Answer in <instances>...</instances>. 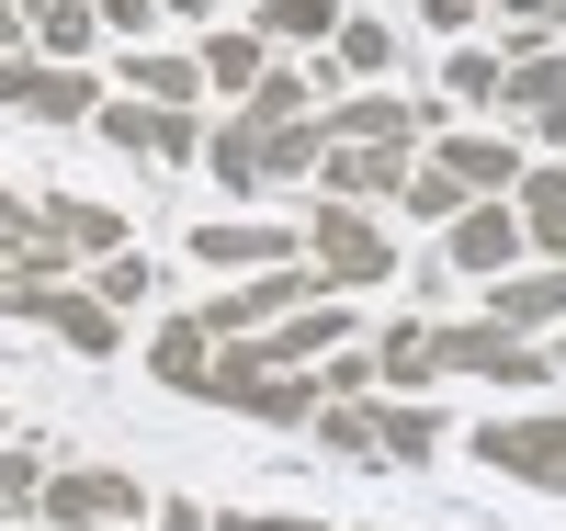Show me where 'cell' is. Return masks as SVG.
<instances>
[{
	"label": "cell",
	"mask_w": 566,
	"mask_h": 531,
	"mask_svg": "<svg viewBox=\"0 0 566 531\" xmlns=\"http://www.w3.org/2000/svg\"><path fill=\"white\" fill-rule=\"evenodd\" d=\"M205 159H216L227 192H250V181H306V170L328 159V125H317V114H306V125H250V114H239V125L205 136Z\"/></svg>",
	"instance_id": "cell-1"
},
{
	"label": "cell",
	"mask_w": 566,
	"mask_h": 531,
	"mask_svg": "<svg viewBox=\"0 0 566 531\" xmlns=\"http://www.w3.org/2000/svg\"><path fill=\"white\" fill-rule=\"evenodd\" d=\"M306 261H317V283H340V295H363V283H386V272H397L386 226H374L363 204H340V192L306 215Z\"/></svg>",
	"instance_id": "cell-2"
},
{
	"label": "cell",
	"mask_w": 566,
	"mask_h": 531,
	"mask_svg": "<svg viewBox=\"0 0 566 531\" xmlns=\"http://www.w3.org/2000/svg\"><path fill=\"white\" fill-rule=\"evenodd\" d=\"M431 362L442 373H488V384H510V396H533V384L555 373L544 340H522V328H499V317H476V328H442L431 317Z\"/></svg>",
	"instance_id": "cell-3"
},
{
	"label": "cell",
	"mask_w": 566,
	"mask_h": 531,
	"mask_svg": "<svg viewBox=\"0 0 566 531\" xmlns=\"http://www.w3.org/2000/svg\"><path fill=\"white\" fill-rule=\"evenodd\" d=\"M57 531H136V509H148V487L114 464H69V475H45V498H34Z\"/></svg>",
	"instance_id": "cell-4"
},
{
	"label": "cell",
	"mask_w": 566,
	"mask_h": 531,
	"mask_svg": "<svg viewBox=\"0 0 566 531\" xmlns=\"http://www.w3.org/2000/svg\"><path fill=\"white\" fill-rule=\"evenodd\" d=\"M91 125H103L125 159H205V125H193V103H148V91H125V103H103Z\"/></svg>",
	"instance_id": "cell-5"
},
{
	"label": "cell",
	"mask_w": 566,
	"mask_h": 531,
	"mask_svg": "<svg viewBox=\"0 0 566 531\" xmlns=\"http://www.w3.org/2000/svg\"><path fill=\"white\" fill-rule=\"evenodd\" d=\"M306 295H317V261H272V272H250V283H239V295H216V306H205V328H216V340H250V328L295 317Z\"/></svg>",
	"instance_id": "cell-6"
},
{
	"label": "cell",
	"mask_w": 566,
	"mask_h": 531,
	"mask_svg": "<svg viewBox=\"0 0 566 531\" xmlns=\"http://www.w3.org/2000/svg\"><path fill=\"white\" fill-rule=\"evenodd\" d=\"M442 249H453V272L499 283V272H522V249H533V237H522V215H510V192H476V204L453 215V237H442Z\"/></svg>",
	"instance_id": "cell-7"
},
{
	"label": "cell",
	"mask_w": 566,
	"mask_h": 531,
	"mask_svg": "<svg viewBox=\"0 0 566 531\" xmlns=\"http://www.w3.org/2000/svg\"><path fill=\"white\" fill-rule=\"evenodd\" d=\"M476 453H488L499 475H522V487H555V498H566V418H488Z\"/></svg>",
	"instance_id": "cell-8"
},
{
	"label": "cell",
	"mask_w": 566,
	"mask_h": 531,
	"mask_svg": "<svg viewBox=\"0 0 566 531\" xmlns=\"http://www.w3.org/2000/svg\"><path fill=\"white\" fill-rule=\"evenodd\" d=\"M317 125H328V148H408V136L431 125V114H419L408 91H340V103H328Z\"/></svg>",
	"instance_id": "cell-9"
},
{
	"label": "cell",
	"mask_w": 566,
	"mask_h": 531,
	"mask_svg": "<svg viewBox=\"0 0 566 531\" xmlns=\"http://www.w3.org/2000/svg\"><path fill=\"white\" fill-rule=\"evenodd\" d=\"M193 261H216V272H272V261H306V226L216 215V226H193Z\"/></svg>",
	"instance_id": "cell-10"
},
{
	"label": "cell",
	"mask_w": 566,
	"mask_h": 531,
	"mask_svg": "<svg viewBox=\"0 0 566 531\" xmlns=\"http://www.w3.org/2000/svg\"><path fill=\"white\" fill-rule=\"evenodd\" d=\"M340 340H352V317H340V306H295V317L250 328V362H261V373H306L317 351H340Z\"/></svg>",
	"instance_id": "cell-11"
},
{
	"label": "cell",
	"mask_w": 566,
	"mask_h": 531,
	"mask_svg": "<svg viewBox=\"0 0 566 531\" xmlns=\"http://www.w3.org/2000/svg\"><path fill=\"white\" fill-rule=\"evenodd\" d=\"M488 317H499V328H522V340L566 328V261H555V272H499V283H488Z\"/></svg>",
	"instance_id": "cell-12"
},
{
	"label": "cell",
	"mask_w": 566,
	"mask_h": 531,
	"mask_svg": "<svg viewBox=\"0 0 566 531\" xmlns=\"http://www.w3.org/2000/svg\"><path fill=\"white\" fill-rule=\"evenodd\" d=\"M499 103L522 114L533 136H566V57H555V45H533V57H510V79H499Z\"/></svg>",
	"instance_id": "cell-13"
},
{
	"label": "cell",
	"mask_w": 566,
	"mask_h": 531,
	"mask_svg": "<svg viewBox=\"0 0 566 531\" xmlns=\"http://www.w3.org/2000/svg\"><path fill=\"white\" fill-rule=\"evenodd\" d=\"M45 328H57L80 362H114V351H125V317L91 295V283H57V295H45Z\"/></svg>",
	"instance_id": "cell-14"
},
{
	"label": "cell",
	"mask_w": 566,
	"mask_h": 531,
	"mask_svg": "<svg viewBox=\"0 0 566 531\" xmlns=\"http://www.w3.org/2000/svg\"><path fill=\"white\" fill-rule=\"evenodd\" d=\"M45 237H57L69 261H114V249H125V215L91 204V192H57V204H45Z\"/></svg>",
	"instance_id": "cell-15"
},
{
	"label": "cell",
	"mask_w": 566,
	"mask_h": 531,
	"mask_svg": "<svg viewBox=\"0 0 566 531\" xmlns=\"http://www.w3.org/2000/svg\"><path fill=\"white\" fill-rule=\"evenodd\" d=\"M363 418H374V464H431L442 453V407H419V396H386Z\"/></svg>",
	"instance_id": "cell-16"
},
{
	"label": "cell",
	"mask_w": 566,
	"mask_h": 531,
	"mask_svg": "<svg viewBox=\"0 0 566 531\" xmlns=\"http://www.w3.org/2000/svg\"><path fill=\"white\" fill-rule=\"evenodd\" d=\"M317 181L340 192V204H386V192L408 181V148H328V159H317Z\"/></svg>",
	"instance_id": "cell-17"
},
{
	"label": "cell",
	"mask_w": 566,
	"mask_h": 531,
	"mask_svg": "<svg viewBox=\"0 0 566 531\" xmlns=\"http://www.w3.org/2000/svg\"><path fill=\"white\" fill-rule=\"evenodd\" d=\"M510 215H522V237L544 261H566V170H533L522 159V181H510Z\"/></svg>",
	"instance_id": "cell-18"
},
{
	"label": "cell",
	"mask_w": 566,
	"mask_h": 531,
	"mask_svg": "<svg viewBox=\"0 0 566 531\" xmlns=\"http://www.w3.org/2000/svg\"><path fill=\"white\" fill-rule=\"evenodd\" d=\"M431 170H453L464 192H510V181H522V148H510V136H442Z\"/></svg>",
	"instance_id": "cell-19"
},
{
	"label": "cell",
	"mask_w": 566,
	"mask_h": 531,
	"mask_svg": "<svg viewBox=\"0 0 566 531\" xmlns=\"http://www.w3.org/2000/svg\"><path fill=\"white\" fill-rule=\"evenodd\" d=\"M205 362H216V328H205V317H170L159 340H148V373L181 384V396H205Z\"/></svg>",
	"instance_id": "cell-20"
},
{
	"label": "cell",
	"mask_w": 566,
	"mask_h": 531,
	"mask_svg": "<svg viewBox=\"0 0 566 531\" xmlns=\"http://www.w3.org/2000/svg\"><path fill=\"white\" fill-rule=\"evenodd\" d=\"M272 68V34L261 23H227V34H205V91H239L250 103V79Z\"/></svg>",
	"instance_id": "cell-21"
},
{
	"label": "cell",
	"mask_w": 566,
	"mask_h": 531,
	"mask_svg": "<svg viewBox=\"0 0 566 531\" xmlns=\"http://www.w3.org/2000/svg\"><path fill=\"white\" fill-rule=\"evenodd\" d=\"M250 23L272 45H328V34H340V0H250Z\"/></svg>",
	"instance_id": "cell-22"
},
{
	"label": "cell",
	"mask_w": 566,
	"mask_h": 531,
	"mask_svg": "<svg viewBox=\"0 0 566 531\" xmlns=\"http://www.w3.org/2000/svg\"><path fill=\"white\" fill-rule=\"evenodd\" d=\"M125 91H148V103H193V91H205V57H159V45H136V57H125Z\"/></svg>",
	"instance_id": "cell-23"
},
{
	"label": "cell",
	"mask_w": 566,
	"mask_h": 531,
	"mask_svg": "<svg viewBox=\"0 0 566 531\" xmlns=\"http://www.w3.org/2000/svg\"><path fill=\"white\" fill-rule=\"evenodd\" d=\"M306 103H317V79H306V68H261L239 114H250V125H306Z\"/></svg>",
	"instance_id": "cell-24"
},
{
	"label": "cell",
	"mask_w": 566,
	"mask_h": 531,
	"mask_svg": "<svg viewBox=\"0 0 566 531\" xmlns=\"http://www.w3.org/2000/svg\"><path fill=\"white\" fill-rule=\"evenodd\" d=\"M91 34H103V12H91V0H45V12H34V57H69V68H80Z\"/></svg>",
	"instance_id": "cell-25"
},
{
	"label": "cell",
	"mask_w": 566,
	"mask_h": 531,
	"mask_svg": "<svg viewBox=\"0 0 566 531\" xmlns=\"http://www.w3.org/2000/svg\"><path fill=\"white\" fill-rule=\"evenodd\" d=\"M386 57H397V34H386V23H340V34H328V79H340V68H352V79H374ZM328 79H317V91H328Z\"/></svg>",
	"instance_id": "cell-26"
},
{
	"label": "cell",
	"mask_w": 566,
	"mask_h": 531,
	"mask_svg": "<svg viewBox=\"0 0 566 531\" xmlns=\"http://www.w3.org/2000/svg\"><path fill=\"white\" fill-rule=\"evenodd\" d=\"M397 204H408V215H419V226H453V215H464V204H476V192H464V181H453V170H408V181H397Z\"/></svg>",
	"instance_id": "cell-27"
},
{
	"label": "cell",
	"mask_w": 566,
	"mask_h": 531,
	"mask_svg": "<svg viewBox=\"0 0 566 531\" xmlns=\"http://www.w3.org/2000/svg\"><path fill=\"white\" fill-rule=\"evenodd\" d=\"M148 283H159V272L136 261V249H114V261H91V295H103L114 317H125V306H148Z\"/></svg>",
	"instance_id": "cell-28"
},
{
	"label": "cell",
	"mask_w": 566,
	"mask_h": 531,
	"mask_svg": "<svg viewBox=\"0 0 566 531\" xmlns=\"http://www.w3.org/2000/svg\"><path fill=\"white\" fill-rule=\"evenodd\" d=\"M499 79L510 57H488V45H453V68H442V91H464V103H499Z\"/></svg>",
	"instance_id": "cell-29"
},
{
	"label": "cell",
	"mask_w": 566,
	"mask_h": 531,
	"mask_svg": "<svg viewBox=\"0 0 566 531\" xmlns=\"http://www.w3.org/2000/svg\"><path fill=\"white\" fill-rule=\"evenodd\" d=\"M45 295H57V272H34V261H0V317H45Z\"/></svg>",
	"instance_id": "cell-30"
},
{
	"label": "cell",
	"mask_w": 566,
	"mask_h": 531,
	"mask_svg": "<svg viewBox=\"0 0 566 531\" xmlns=\"http://www.w3.org/2000/svg\"><path fill=\"white\" fill-rule=\"evenodd\" d=\"M45 498V464L34 453H0V509H34Z\"/></svg>",
	"instance_id": "cell-31"
},
{
	"label": "cell",
	"mask_w": 566,
	"mask_h": 531,
	"mask_svg": "<svg viewBox=\"0 0 566 531\" xmlns=\"http://www.w3.org/2000/svg\"><path fill=\"white\" fill-rule=\"evenodd\" d=\"M363 384H374V351H340V362H317V396H340V407H352Z\"/></svg>",
	"instance_id": "cell-32"
},
{
	"label": "cell",
	"mask_w": 566,
	"mask_h": 531,
	"mask_svg": "<svg viewBox=\"0 0 566 531\" xmlns=\"http://www.w3.org/2000/svg\"><path fill=\"white\" fill-rule=\"evenodd\" d=\"M0 249H45V215L23 204V192H0Z\"/></svg>",
	"instance_id": "cell-33"
},
{
	"label": "cell",
	"mask_w": 566,
	"mask_h": 531,
	"mask_svg": "<svg viewBox=\"0 0 566 531\" xmlns=\"http://www.w3.org/2000/svg\"><path fill=\"white\" fill-rule=\"evenodd\" d=\"M91 12H103V34H148V23H159V0H91Z\"/></svg>",
	"instance_id": "cell-34"
},
{
	"label": "cell",
	"mask_w": 566,
	"mask_h": 531,
	"mask_svg": "<svg viewBox=\"0 0 566 531\" xmlns=\"http://www.w3.org/2000/svg\"><path fill=\"white\" fill-rule=\"evenodd\" d=\"M419 12H431L442 34H464V23H476V12H488V0H419Z\"/></svg>",
	"instance_id": "cell-35"
},
{
	"label": "cell",
	"mask_w": 566,
	"mask_h": 531,
	"mask_svg": "<svg viewBox=\"0 0 566 531\" xmlns=\"http://www.w3.org/2000/svg\"><path fill=\"white\" fill-rule=\"evenodd\" d=\"M159 531H216V509H193V498H170V509H159Z\"/></svg>",
	"instance_id": "cell-36"
},
{
	"label": "cell",
	"mask_w": 566,
	"mask_h": 531,
	"mask_svg": "<svg viewBox=\"0 0 566 531\" xmlns=\"http://www.w3.org/2000/svg\"><path fill=\"white\" fill-rule=\"evenodd\" d=\"M23 34H34V23H23V12H12V0H0V45H23Z\"/></svg>",
	"instance_id": "cell-37"
},
{
	"label": "cell",
	"mask_w": 566,
	"mask_h": 531,
	"mask_svg": "<svg viewBox=\"0 0 566 531\" xmlns=\"http://www.w3.org/2000/svg\"><path fill=\"white\" fill-rule=\"evenodd\" d=\"M544 362H555V373H566V328H555V340H544Z\"/></svg>",
	"instance_id": "cell-38"
},
{
	"label": "cell",
	"mask_w": 566,
	"mask_h": 531,
	"mask_svg": "<svg viewBox=\"0 0 566 531\" xmlns=\"http://www.w3.org/2000/svg\"><path fill=\"white\" fill-rule=\"evenodd\" d=\"M159 12H216V0H159Z\"/></svg>",
	"instance_id": "cell-39"
}]
</instances>
